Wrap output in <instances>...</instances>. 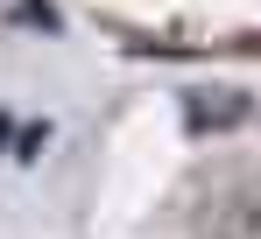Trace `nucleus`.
I'll list each match as a JSON object with an SVG mask.
<instances>
[{
    "instance_id": "nucleus-2",
    "label": "nucleus",
    "mask_w": 261,
    "mask_h": 239,
    "mask_svg": "<svg viewBox=\"0 0 261 239\" xmlns=\"http://www.w3.org/2000/svg\"><path fill=\"white\" fill-rule=\"evenodd\" d=\"M254 113V106H247V99H191V134H205V127H240V120Z\"/></svg>"
},
{
    "instance_id": "nucleus-1",
    "label": "nucleus",
    "mask_w": 261,
    "mask_h": 239,
    "mask_svg": "<svg viewBox=\"0 0 261 239\" xmlns=\"http://www.w3.org/2000/svg\"><path fill=\"white\" fill-rule=\"evenodd\" d=\"M261 232V176H233L198 218V239H254Z\"/></svg>"
}]
</instances>
